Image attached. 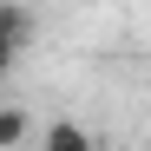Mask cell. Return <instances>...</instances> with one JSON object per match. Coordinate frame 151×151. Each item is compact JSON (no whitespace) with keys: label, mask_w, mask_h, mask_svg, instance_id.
Segmentation results:
<instances>
[{"label":"cell","mask_w":151,"mask_h":151,"mask_svg":"<svg viewBox=\"0 0 151 151\" xmlns=\"http://www.w3.org/2000/svg\"><path fill=\"white\" fill-rule=\"evenodd\" d=\"M27 33H33V20H27V7H0V79L13 72V59H20V46H27Z\"/></svg>","instance_id":"obj_1"},{"label":"cell","mask_w":151,"mask_h":151,"mask_svg":"<svg viewBox=\"0 0 151 151\" xmlns=\"http://www.w3.org/2000/svg\"><path fill=\"white\" fill-rule=\"evenodd\" d=\"M40 151H92V132H86L79 118H46Z\"/></svg>","instance_id":"obj_2"},{"label":"cell","mask_w":151,"mask_h":151,"mask_svg":"<svg viewBox=\"0 0 151 151\" xmlns=\"http://www.w3.org/2000/svg\"><path fill=\"white\" fill-rule=\"evenodd\" d=\"M33 138V112L27 105H0V151H20Z\"/></svg>","instance_id":"obj_3"},{"label":"cell","mask_w":151,"mask_h":151,"mask_svg":"<svg viewBox=\"0 0 151 151\" xmlns=\"http://www.w3.org/2000/svg\"><path fill=\"white\" fill-rule=\"evenodd\" d=\"M0 7H7V0H0Z\"/></svg>","instance_id":"obj_4"}]
</instances>
